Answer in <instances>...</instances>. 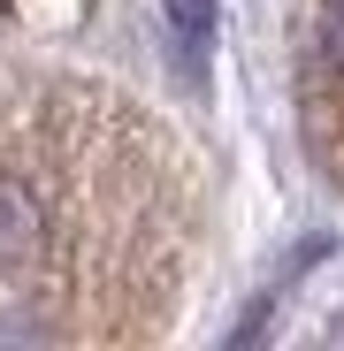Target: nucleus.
Masks as SVG:
<instances>
[{
    "instance_id": "nucleus-1",
    "label": "nucleus",
    "mask_w": 344,
    "mask_h": 351,
    "mask_svg": "<svg viewBox=\"0 0 344 351\" xmlns=\"http://www.w3.org/2000/svg\"><path fill=\"white\" fill-rule=\"evenodd\" d=\"M38 245H46L38 199L16 184V176H0V275H16L23 260H38Z\"/></svg>"
},
{
    "instance_id": "nucleus-2",
    "label": "nucleus",
    "mask_w": 344,
    "mask_h": 351,
    "mask_svg": "<svg viewBox=\"0 0 344 351\" xmlns=\"http://www.w3.org/2000/svg\"><path fill=\"white\" fill-rule=\"evenodd\" d=\"M168 23H176L184 53H192V77H199L207 46H214V0H168Z\"/></svg>"
},
{
    "instance_id": "nucleus-3",
    "label": "nucleus",
    "mask_w": 344,
    "mask_h": 351,
    "mask_svg": "<svg viewBox=\"0 0 344 351\" xmlns=\"http://www.w3.org/2000/svg\"><path fill=\"white\" fill-rule=\"evenodd\" d=\"M321 69L344 84V0H321Z\"/></svg>"
}]
</instances>
